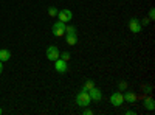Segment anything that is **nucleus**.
Returning <instances> with one entry per match:
<instances>
[{"instance_id": "obj_1", "label": "nucleus", "mask_w": 155, "mask_h": 115, "mask_svg": "<svg viewBox=\"0 0 155 115\" xmlns=\"http://www.w3.org/2000/svg\"><path fill=\"white\" fill-rule=\"evenodd\" d=\"M90 103H92V98H90L88 92L81 90L79 93L76 95V104H78V106H81V107H88Z\"/></svg>"}, {"instance_id": "obj_2", "label": "nucleus", "mask_w": 155, "mask_h": 115, "mask_svg": "<svg viewBox=\"0 0 155 115\" xmlns=\"http://www.w3.org/2000/svg\"><path fill=\"white\" fill-rule=\"evenodd\" d=\"M65 22H61V20H58L54 25H53V28H51V31H53V34L56 36V37H61V36H64L65 34Z\"/></svg>"}, {"instance_id": "obj_3", "label": "nucleus", "mask_w": 155, "mask_h": 115, "mask_svg": "<svg viewBox=\"0 0 155 115\" xmlns=\"http://www.w3.org/2000/svg\"><path fill=\"white\" fill-rule=\"evenodd\" d=\"M129 30H130L132 33H135V34L143 31V25H141L140 19H137V17H132L130 20H129Z\"/></svg>"}, {"instance_id": "obj_4", "label": "nucleus", "mask_w": 155, "mask_h": 115, "mask_svg": "<svg viewBox=\"0 0 155 115\" xmlns=\"http://www.w3.org/2000/svg\"><path fill=\"white\" fill-rule=\"evenodd\" d=\"M123 103H124V96H123L121 92H113V93L110 95V104H112V106L120 107Z\"/></svg>"}, {"instance_id": "obj_5", "label": "nucleus", "mask_w": 155, "mask_h": 115, "mask_svg": "<svg viewBox=\"0 0 155 115\" xmlns=\"http://www.w3.org/2000/svg\"><path fill=\"white\" fill-rule=\"evenodd\" d=\"M59 55H61V53H59V48H58L56 45H50V47L47 48V59H48V61H53V62H54V61L59 58Z\"/></svg>"}, {"instance_id": "obj_6", "label": "nucleus", "mask_w": 155, "mask_h": 115, "mask_svg": "<svg viewBox=\"0 0 155 115\" xmlns=\"http://www.w3.org/2000/svg\"><path fill=\"white\" fill-rule=\"evenodd\" d=\"M54 70H56L58 73H65V72L68 70V66H67V61H64V59L58 58V59L54 61Z\"/></svg>"}, {"instance_id": "obj_7", "label": "nucleus", "mask_w": 155, "mask_h": 115, "mask_svg": "<svg viewBox=\"0 0 155 115\" xmlns=\"http://www.w3.org/2000/svg\"><path fill=\"white\" fill-rule=\"evenodd\" d=\"M58 17H59V20L61 22H70L71 19H73V12H71V9H61L59 12H58Z\"/></svg>"}, {"instance_id": "obj_8", "label": "nucleus", "mask_w": 155, "mask_h": 115, "mask_svg": "<svg viewBox=\"0 0 155 115\" xmlns=\"http://www.w3.org/2000/svg\"><path fill=\"white\" fill-rule=\"evenodd\" d=\"M88 95H90V98H92V101H101V100H102V92L99 90L96 86L90 89V90H88Z\"/></svg>"}, {"instance_id": "obj_9", "label": "nucleus", "mask_w": 155, "mask_h": 115, "mask_svg": "<svg viewBox=\"0 0 155 115\" xmlns=\"http://www.w3.org/2000/svg\"><path fill=\"white\" fill-rule=\"evenodd\" d=\"M123 96H124V101H127L129 104H134L137 101V93H134V92H126V93H123Z\"/></svg>"}, {"instance_id": "obj_10", "label": "nucleus", "mask_w": 155, "mask_h": 115, "mask_svg": "<svg viewBox=\"0 0 155 115\" xmlns=\"http://www.w3.org/2000/svg\"><path fill=\"white\" fill-rule=\"evenodd\" d=\"M143 106H144V109H147V110H153V109H155V101H153V98H152V96L146 98L144 103H143Z\"/></svg>"}, {"instance_id": "obj_11", "label": "nucleus", "mask_w": 155, "mask_h": 115, "mask_svg": "<svg viewBox=\"0 0 155 115\" xmlns=\"http://www.w3.org/2000/svg\"><path fill=\"white\" fill-rule=\"evenodd\" d=\"M9 58H11L9 50H6V48H2V50H0V61H2V62H6V61H9Z\"/></svg>"}, {"instance_id": "obj_12", "label": "nucleus", "mask_w": 155, "mask_h": 115, "mask_svg": "<svg viewBox=\"0 0 155 115\" xmlns=\"http://www.w3.org/2000/svg\"><path fill=\"white\" fill-rule=\"evenodd\" d=\"M65 42H67L68 45H76V44H78V36H76V34H67Z\"/></svg>"}, {"instance_id": "obj_13", "label": "nucleus", "mask_w": 155, "mask_h": 115, "mask_svg": "<svg viewBox=\"0 0 155 115\" xmlns=\"http://www.w3.org/2000/svg\"><path fill=\"white\" fill-rule=\"evenodd\" d=\"M92 87H95V83H93L92 79H87V81L84 83V86H82V89H81V90H85V92H88Z\"/></svg>"}, {"instance_id": "obj_14", "label": "nucleus", "mask_w": 155, "mask_h": 115, "mask_svg": "<svg viewBox=\"0 0 155 115\" xmlns=\"http://www.w3.org/2000/svg\"><path fill=\"white\" fill-rule=\"evenodd\" d=\"M58 12H59V9L56 6H50L48 8V16L50 17H58Z\"/></svg>"}, {"instance_id": "obj_15", "label": "nucleus", "mask_w": 155, "mask_h": 115, "mask_svg": "<svg viewBox=\"0 0 155 115\" xmlns=\"http://www.w3.org/2000/svg\"><path fill=\"white\" fill-rule=\"evenodd\" d=\"M59 58H61V59H64V61H67V62H68V61H70V58H71V55H70L68 52H62V53L59 55Z\"/></svg>"}, {"instance_id": "obj_16", "label": "nucleus", "mask_w": 155, "mask_h": 115, "mask_svg": "<svg viewBox=\"0 0 155 115\" xmlns=\"http://www.w3.org/2000/svg\"><path fill=\"white\" fill-rule=\"evenodd\" d=\"M65 34H76V28L73 25H68V27H65Z\"/></svg>"}, {"instance_id": "obj_17", "label": "nucleus", "mask_w": 155, "mask_h": 115, "mask_svg": "<svg viewBox=\"0 0 155 115\" xmlns=\"http://www.w3.org/2000/svg\"><path fill=\"white\" fill-rule=\"evenodd\" d=\"M118 89H120V92H124L126 89H127V83L126 81H120L118 83Z\"/></svg>"}, {"instance_id": "obj_18", "label": "nucleus", "mask_w": 155, "mask_h": 115, "mask_svg": "<svg viewBox=\"0 0 155 115\" xmlns=\"http://www.w3.org/2000/svg\"><path fill=\"white\" fill-rule=\"evenodd\" d=\"M147 17H149V20H153V19H155V8H150V9H149Z\"/></svg>"}, {"instance_id": "obj_19", "label": "nucleus", "mask_w": 155, "mask_h": 115, "mask_svg": "<svg viewBox=\"0 0 155 115\" xmlns=\"http://www.w3.org/2000/svg\"><path fill=\"white\" fill-rule=\"evenodd\" d=\"M140 22H141V25H143V28H144V27H147V25H149L150 20H149V17H144V19H141Z\"/></svg>"}, {"instance_id": "obj_20", "label": "nucleus", "mask_w": 155, "mask_h": 115, "mask_svg": "<svg viewBox=\"0 0 155 115\" xmlns=\"http://www.w3.org/2000/svg\"><path fill=\"white\" fill-rule=\"evenodd\" d=\"M84 115H92L93 113V110L92 109H87V107H84V112H82Z\"/></svg>"}, {"instance_id": "obj_21", "label": "nucleus", "mask_w": 155, "mask_h": 115, "mask_svg": "<svg viewBox=\"0 0 155 115\" xmlns=\"http://www.w3.org/2000/svg\"><path fill=\"white\" fill-rule=\"evenodd\" d=\"M137 112H135V109H129V110H126V115H135Z\"/></svg>"}, {"instance_id": "obj_22", "label": "nucleus", "mask_w": 155, "mask_h": 115, "mask_svg": "<svg viewBox=\"0 0 155 115\" xmlns=\"http://www.w3.org/2000/svg\"><path fill=\"white\" fill-rule=\"evenodd\" d=\"M143 89H144V92H150V89H152V87H150V86H144Z\"/></svg>"}, {"instance_id": "obj_23", "label": "nucleus", "mask_w": 155, "mask_h": 115, "mask_svg": "<svg viewBox=\"0 0 155 115\" xmlns=\"http://www.w3.org/2000/svg\"><path fill=\"white\" fill-rule=\"evenodd\" d=\"M2 72H3V62L0 61V73H2Z\"/></svg>"}, {"instance_id": "obj_24", "label": "nucleus", "mask_w": 155, "mask_h": 115, "mask_svg": "<svg viewBox=\"0 0 155 115\" xmlns=\"http://www.w3.org/2000/svg\"><path fill=\"white\" fill-rule=\"evenodd\" d=\"M2 112H3V110H2V107H0V113H2Z\"/></svg>"}]
</instances>
